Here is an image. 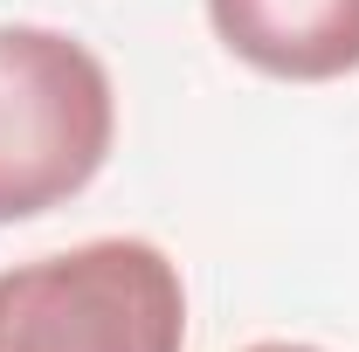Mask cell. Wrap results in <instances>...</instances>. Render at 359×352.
I'll list each match as a JSON object with an SVG mask.
<instances>
[{
	"label": "cell",
	"mask_w": 359,
	"mask_h": 352,
	"mask_svg": "<svg viewBox=\"0 0 359 352\" xmlns=\"http://www.w3.org/2000/svg\"><path fill=\"white\" fill-rule=\"evenodd\" d=\"M208 21L249 69L283 83L359 69V0H208Z\"/></svg>",
	"instance_id": "cell-3"
},
{
	"label": "cell",
	"mask_w": 359,
	"mask_h": 352,
	"mask_svg": "<svg viewBox=\"0 0 359 352\" xmlns=\"http://www.w3.org/2000/svg\"><path fill=\"white\" fill-rule=\"evenodd\" d=\"M118 97L104 62L55 28H0V221L76 201L111 159Z\"/></svg>",
	"instance_id": "cell-2"
},
{
	"label": "cell",
	"mask_w": 359,
	"mask_h": 352,
	"mask_svg": "<svg viewBox=\"0 0 359 352\" xmlns=\"http://www.w3.org/2000/svg\"><path fill=\"white\" fill-rule=\"evenodd\" d=\"M187 290L166 249L104 235L0 269V352H180Z\"/></svg>",
	"instance_id": "cell-1"
},
{
	"label": "cell",
	"mask_w": 359,
	"mask_h": 352,
	"mask_svg": "<svg viewBox=\"0 0 359 352\" xmlns=\"http://www.w3.org/2000/svg\"><path fill=\"white\" fill-rule=\"evenodd\" d=\"M249 352H318V346H283V339H269V346H249Z\"/></svg>",
	"instance_id": "cell-4"
}]
</instances>
